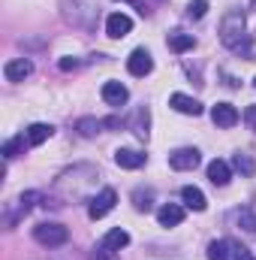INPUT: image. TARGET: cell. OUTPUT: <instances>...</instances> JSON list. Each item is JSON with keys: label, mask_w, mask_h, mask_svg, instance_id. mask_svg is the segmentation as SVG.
<instances>
[{"label": "cell", "mask_w": 256, "mask_h": 260, "mask_svg": "<svg viewBox=\"0 0 256 260\" xmlns=\"http://www.w3.org/2000/svg\"><path fill=\"white\" fill-rule=\"evenodd\" d=\"M250 9H256V0H250Z\"/></svg>", "instance_id": "cell-29"}, {"label": "cell", "mask_w": 256, "mask_h": 260, "mask_svg": "<svg viewBox=\"0 0 256 260\" xmlns=\"http://www.w3.org/2000/svg\"><path fill=\"white\" fill-rule=\"evenodd\" d=\"M235 221H238V227H244L247 233H256V215L250 209H238V212H235Z\"/></svg>", "instance_id": "cell-21"}, {"label": "cell", "mask_w": 256, "mask_h": 260, "mask_svg": "<svg viewBox=\"0 0 256 260\" xmlns=\"http://www.w3.org/2000/svg\"><path fill=\"white\" fill-rule=\"evenodd\" d=\"M127 70H130V76H148L151 70H154V58H151V52L148 49H136L133 55L127 58Z\"/></svg>", "instance_id": "cell-5"}, {"label": "cell", "mask_w": 256, "mask_h": 260, "mask_svg": "<svg viewBox=\"0 0 256 260\" xmlns=\"http://www.w3.org/2000/svg\"><path fill=\"white\" fill-rule=\"evenodd\" d=\"M130 3H139V0H130Z\"/></svg>", "instance_id": "cell-30"}, {"label": "cell", "mask_w": 256, "mask_h": 260, "mask_svg": "<svg viewBox=\"0 0 256 260\" xmlns=\"http://www.w3.org/2000/svg\"><path fill=\"white\" fill-rule=\"evenodd\" d=\"M36 200H39L36 191H27V194L18 197V200H15V215H12V221H9V224H15V221H18V215H27V212L33 209V203H36Z\"/></svg>", "instance_id": "cell-18"}, {"label": "cell", "mask_w": 256, "mask_h": 260, "mask_svg": "<svg viewBox=\"0 0 256 260\" xmlns=\"http://www.w3.org/2000/svg\"><path fill=\"white\" fill-rule=\"evenodd\" d=\"M205 12H208V0H190V6H187L190 18H202Z\"/></svg>", "instance_id": "cell-25"}, {"label": "cell", "mask_w": 256, "mask_h": 260, "mask_svg": "<svg viewBox=\"0 0 256 260\" xmlns=\"http://www.w3.org/2000/svg\"><path fill=\"white\" fill-rule=\"evenodd\" d=\"M232 164H235V170H238L241 176H253V173H256V160L250 157V154H244V151H238Z\"/></svg>", "instance_id": "cell-20"}, {"label": "cell", "mask_w": 256, "mask_h": 260, "mask_svg": "<svg viewBox=\"0 0 256 260\" xmlns=\"http://www.w3.org/2000/svg\"><path fill=\"white\" fill-rule=\"evenodd\" d=\"M24 142H27V136H15V139H9V142L3 145V157H15V154L24 148Z\"/></svg>", "instance_id": "cell-23"}, {"label": "cell", "mask_w": 256, "mask_h": 260, "mask_svg": "<svg viewBox=\"0 0 256 260\" xmlns=\"http://www.w3.org/2000/svg\"><path fill=\"white\" fill-rule=\"evenodd\" d=\"M133 200H136V209H139V212H151V206H154V203H151V191H145V194L136 191Z\"/></svg>", "instance_id": "cell-24"}, {"label": "cell", "mask_w": 256, "mask_h": 260, "mask_svg": "<svg viewBox=\"0 0 256 260\" xmlns=\"http://www.w3.org/2000/svg\"><path fill=\"white\" fill-rule=\"evenodd\" d=\"M229 248H232V260H253L250 251H247L244 245H238V242H229Z\"/></svg>", "instance_id": "cell-26"}, {"label": "cell", "mask_w": 256, "mask_h": 260, "mask_svg": "<svg viewBox=\"0 0 256 260\" xmlns=\"http://www.w3.org/2000/svg\"><path fill=\"white\" fill-rule=\"evenodd\" d=\"M52 133H55V127H52V124H42V121H39V124H30V127L24 130V136H27V145H42V142H46Z\"/></svg>", "instance_id": "cell-16"}, {"label": "cell", "mask_w": 256, "mask_h": 260, "mask_svg": "<svg viewBox=\"0 0 256 260\" xmlns=\"http://www.w3.org/2000/svg\"><path fill=\"white\" fill-rule=\"evenodd\" d=\"M169 106L175 109V112H181V115H202V103L196 100V97H187V94H172L169 97Z\"/></svg>", "instance_id": "cell-10"}, {"label": "cell", "mask_w": 256, "mask_h": 260, "mask_svg": "<svg viewBox=\"0 0 256 260\" xmlns=\"http://www.w3.org/2000/svg\"><path fill=\"white\" fill-rule=\"evenodd\" d=\"M193 46H196L193 34H169V49H172V52L184 55V52H190Z\"/></svg>", "instance_id": "cell-17"}, {"label": "cell", "mask_w": 256, "mask_h": 260, "mask_svg": "<svg viewBox=\"0 0 256 260\" xmlns=\"http://www.w3.org/2000/svg\"><path fill=\"white\" fill-rule=\"evenodd\" d=\"M208 260H232L229 239H214V242L208 245Z\"/></svg>", "instance_id": "cell-19"}, {"label": "cell", "mask_w": 256, "mask_h": 260, "mask_svg": "<svg viewBox=\"0 0 256 260\" xmlns=\"http://www.w3.org/2000/svg\"><path fill=\"white\" fill-rule=\"evenodd\" d=\"M238 109L235 106H229V103H217L214 109H211V121L217 124V127H235L238 124Z\"/></svg>", "instance_id": "cell-7"}, {"label": "cell", "mask_w": 256, "mask_h": 260, "mask_svg": "<svg viewBox=\"0 0 256 260\" xmlns=\"http://www.w3.org/2000/svg\"><path fill=\"white\" fill-rule=\"evenodd\" d=\"M103 127H106V121H94V118H81V121H78L81 136H97Z\"/></svg>", "instance_id": "cell-22"}, {"label": "cell", "mask_w": 256, "mask_h": 260, "mask_svg": "<svg viewBox=\"0 0 256 260\" xmlns=\"http://www.w3.org/2000/svg\"><path fill=\"white\" fill-rule=\"evenodd\" d=\"M220 40L223 46H229L232 52H250V37L244 34V15L241 12H229L220 24Z\"/></svg>", "instance_id": "cell-1"}, {"label": "cell", "mask_w": 256, "mask_h": 260, "mask_svg": "<svg viewBox=\"0 0 256 260\" xmlns=\"http://www.w3.org/2000/svg\"><path fill=\"white\" fill-rule=\"evenodd\" d=\"M244 121H247V127H250V130H256V103L244 109Z\"/></svg>", "instance_id": "cell-27"}, {"label": "cell", "mask_w": 256, "mask_h": 260, "mask_svg": "<svg viewBox=\"0 0 256 260\" xmlns=\"http://www.w3.org/2000/svg\"><path fill=\"white\" fill-rule=\"evenodd\" d=\"M103 100H106L109 106H124L130 100V91L121 82H106V85H103Z\"/></svg>", "instance_id": "cell-13"}, {"label": "cell", "mask_w": 256, "mask_h": 260, "mask_svg": "<svg viewBox=\"0 0 256 260\" xmlns=\"http://www.w3.org/2000/svg\"><path fill=\"white\" fill-rule=\"evenodd\" d=\"M199 160H202V154H199L196 148H178V151H172V154H169V167H172V170H178V173L196 170V167H199Z\"/></svg>", "instance_id": "cell-4"}, {"label": "cell", "mask_w": 256, "mask_h": 260, "mask_svg": "<svg viewBox=\"0 0 256 260\" xmlns=\"http://www.w3.org/2000/svg\"><path fill=\"white\" fill-rule=\"evenodd\" d=\"M115 203H118V194L112 191V188H103L100 194L91 197V206H88V215H91V221H100V218H106L112 209H115Z\"/></svg>", "instance_id": "cell-3"}, {"label": "cell", "mask_w": 256, "mask_h": 260, "mask_svg": "<svg viewBox=\"0 0 256 260\" xmlns=\"http://www.w3.org/2000/svg\"><path fill=\"white\" fill-rule=\"evenodd\" d=\"M30 73H33V64L27 58H12V61H6V67H3L6 82H24Z\"/></svg>", "instance_id": "cell-6"}, {"label": "cell", "mask_w": 256, "mask_h": 260, "mask_svg": "<svg viewBox=\"0 0 256 260\" xmlns=\"http://www.w3.org/2000/svg\"><path fill=\"white\" fill-rule=\"evenodd\" d=\"M127 245H130V233L121 230V227H115V230H109V233L103 236V248H106V251H121V248H127Z\"/></svg>", "instance_id": "cell-15"}, {"label": "cell", "mask_w": 256, "mask_h": 260, "mask_svg": "<svg viewBox=\"0 0 256 260\" xmlns=\"http://www.w3.org/2000/svg\"><path fill=\"white\" fill-rule=\"evenodd\" d=\"M115 164L121 170H139V167H145V154L136 151V148H118L115 151Z\"/></svg>", "instance_id": "cell-12"}, {"label": "cell", "mask_w": 256, "mask_h": 260, "mask_svg": "<svg viewBox=\"0 0 256 260\" xmlns=\"http://www.w3.org/2000/svg\"><path fill=\"white\" fill-rule=\"evenodd\" d=\"M130 30H133V18L124 15V12H115V15H109V21H106V34L112 37V40H121V37H127Z\"/></svg>", "instance_id": "cell-9"}, {"label": "cell", "mask_w": 256, "mask_h": 260, "mask_svg": "<svg viewBox=\"0 0 256 260\" xmlns=\"http://www.w3.org/2000/svg\"><path fill=\"white\" fill-rule=\"evenodd\" d=\"M75 67H78L75 58H64V61H61V70H75Z\"/></svg>", "instance_id": "cell-28"}, {"label": "cell", "mask_w": 256, "mask_h": 260, "mask_svg": "<svg viewBox=\"0 0 256 260\" xmlns=\"http://www.w3.org/2000/svg\"><path fill=\"white\" fill-rule=\"evenodd\" d=\"M33 239H36L39 245H46V248H58V245H64L66 239H69V233H66L64 224L42 221V224H36V227H33Z\"/></svg>", "instance_id": "cell-2"}, {"label": "cell", "mask_w": 256, "mask_h": 260, "mask_svg": "<svg viewBox=\"0 0 256 260\" xmlns=\"http://www.w3.org/2000/svg\"><path fill=\"white\" fill-rule=\"evenodd\" d=\"M253 85H256V79H253Z\"/></svg>", "instance_id": "cell-31"}, {"label": "cell", "mask_w": 256, "mask_h": 260, "mask_svg": "<svg viewBox=\"0 0 256 260\" xmlns=\"http://www.w3.org/2000/svg\"><path fill=\"white\" fill-rule=\"evenodd\" d=\"M157 221H160V227H178L184 221V206H178V203L160 206L157 209Z\"/></svg>", "instance_id": "cell-8"}, {"label": "cell", "mask_w": 256, "mask_h": 260, "mask_svg": "<svg viewBox=\"0 0 256 260\" xmlns=\"http://www.w3.org/2000/svg\"><path fill=\"white\" fill-rule=\"evenodd\" d=\"M181 200H184V206H187V209H193V212H205V209H208V200H205V194H202L199 188H193V185L181 188Z\"/></svg>", "instance_id": "cell-14"}, {"label": "cell", "mask_w": 256, "mask_h": 260, "mask_svg": "<svg viewBox=\"0 0 256 260\" xmlns=\"http://www.w3.org/2000/svg\"><path fill=\"white\" fill-rule=\"evenodd\" d=\"M229 179H232V170H229V164L226 160H211L208 164V182L211 185H217V188H226L229 185Z\"/></svg>", "instance_id": "cell-11"}]
</instances>
